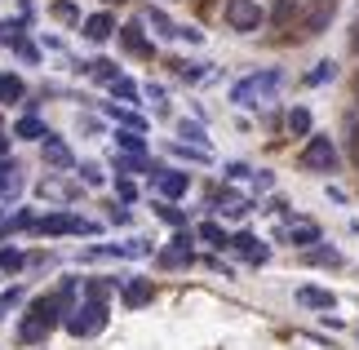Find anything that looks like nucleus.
<instances>
[{"label":"nucleus","instance_id":"1","mask_svg":"<svg viewBox=\"0 0 359 350\" xmlns=\"http://www.w3.org/2000/svg\"><path fill=\"white\" fill-rule=\"evenodd\" d=\"M280 67H271V72H253L236 80V89H231V97H236V107H271L275 89H280Z\"/></svg>","mask_w":359,"mask_h":350},{"label":"nucleus","instance_id":"2","mask_svg":"<svg viewBox=\"0 0 359 350\" xmlns=\"http://www.w3.org/2000/svg\"><path fill=\"white\" fill-rule=\"evenodd\" d=\"M102 324H107V302H89V306H80V311L67 315V332H72V337L102 332Z\"/></svg>","mask_w":359,"mask_h":350},{"label":"nucleus","instance_id":"3","mask_svg":"<svg viewBox=\"0 0 359 350\" xmlns=\"http://www.w3.org/2000/svg\"><path fill=\"white\" fill-rule=\"evenodd\" d=\"M302 160H306V169H315V173H333V169H337V147H333V137H311L306 151H302Z\"/></svg>","mask_w":359,"mask_h":350},{"label":"nucleus","instance_id":"4","mask_svg":"<svg viewBox=\"0 0 359 350\" xmlns=\"http://www.w3.org/2000/svg\"><path fill=\"white\" fill-rule=\"evenodd\" d=\"M226 22L236 27V32H257V27H262V9L253 5V0H231V5H226Z\"/></svg>","mask_w":359,"mask_h":350},{"label":"nucleus","instance_id":"5","mask_svg":"<svg viewBox=\"0 0 359 350\" xmlns=\"http://www.w3.org/2000/svg\"><path fill=\"white\" fill-rule=\"evenodd\" d=\"M231 248H236L244 262H253V266L266 262V244H262L257 235H231Z\"/></svg>","mask_w":359,"mask_h":350},{"label":"nucleus","instance_id":"6","mask_svg":"<svg viewBox=\"0 0 359 350\" xmlns=\"http://www.w3.org/2000/svg\"><path fill=\"white\" fill-rule=\"evenodd\" d=\"M120 40H124V49H129V53H137V58H151V40L142 36V22L120 27Z\"/></svg>","mask_w":359,"mask_h":350},{"label":"nucleus","instance_id":"7","mask_svg":"<svg viewBox=\"0 0 359 350\" xmlns=\"http://www.w3.org/2000/svg\"><path fill=\"white\" fill-rule=\"evenodd\" d=\"M297 302L306 306V311H333L337 306V297L328 288H297Z\"/></svg>","mask_w":359,"mask_h":350},{"label":"nucleus","instance_id":"8","mask_svg":"<svg viewBox=\"0 0 359 350\" xmlns=\"http://www.w3.org/2000/svg\"><path fill=\"white\" fill-rule=\"evenodd\" d=\"M18 191H22V173H18V164L0 160V200H13Z\"/></svg>","mask_w":359,"mask_h":350},{"label":"nucleus","instance_id":"9","mask_svg":"<svg viewBox=\"0 0 359 350\" xmlns=\"http://www.w3.org/2000/svg\"><path fill=\"white\" fill-rule=\"evenodd\" d=\"M156 187H160V195H169V200H177V195L187 191V173H177V169H164V173H156Z\"/></svg>","mask_w":359,"mask_h":350},{"label":"nucleus","instance_id":"10","mask_svg":"<svg viewBox=\"0 0 359 350\" xmlns=\"http://www.w3.org/2000/svg\"><path fill=\"white\" fill-rule=\"evenodd\" d=\"M111 32H116L111 13H93V18H85V36L89 40H111Z\"/></svg>","mask_w":359,"mask_h":350},{"label":"nucleus","instance_id":"11","mask_svg":"<svg viewBox=\"0 0 359 350\" xmlns=\"http://www.w3.org/2000/svg\"><path fill=\"white\" fill-rule=\"evenodd\" d=\"M45 160L49 164H62V169H72V151H67V142H58V137H45Z\"/></svg>","mask_w":359,"mask_h":350},{"label":"nucleus","instance_id":"12","mask_svg":"<svg viewBox=\"0 0 359 350\" xmlns=\"http://www.w3.org/2000/svg\"><path fill=\"white\" fill-rule=\"evenodd\" d=\"M151 302V284L147 279H129L124 284V306H147Z\"/></svg>","mask_w":359,"mask_h":350},{"label":"nucleus","instance_id":"13","mask_svg":"<svg viewBox=\"0 0 359 350\" xmlns=\"http://www.w3.org/2000/svg\"><path fill=\"white\" fill-rule=\"evenodd\" d=\"M191 257H196V253H191V235H177V240H173V248L164 253V262H169V266H187Z\"/></svg>","mask_w":359,"mask_h":350},{"label":"nucleus","instance_id":"14","mask_svg":"<svg viewBox=\"0 0 359 350\" xmlns=\"http://www.w3.org/2000/svg\"><path fill=\"white\" fill-rule=\"evenodd\" d=\"M22 93H27V89H22V80H18V76H9V72L0 76V102H9V107H13V102H22Z\"/></svg>","mask_w":359,"mask_h":350},{"label":"nucleus","instance_id":"15","mask_svg":"<svg viewBox=\"0 0 359 350\" xmlns=\"http://www.w3.org/2000/svg\"><path fill=\"white\" fill-rule=\"evenodd\" d=\"M288 240L293 244H315L320 240V227H315V222H293V227H288Z\"/></svg>","mask_w":359,"mask_h":350},{"label":"nucleus","instance_id":"16","mask_svg":"<svg viewBox=\"0 0 359 350\" xmlns=\"http://www.w3.org/2000/svg\"><path fill=\"white\" fill-rule=\"evenodd\" d=\"M288 133H293V137H306L311 133V111L306 107H293V111H288Z\"/></svg>","mask_w":359,"mask_h":350},{"label":"nucleus","instance_id":"17","mask_svg":"<svg viewBox=\"0 0 359 350\" xmlns=\"http://www.w3.org/2000/svg\"><path fill=\"white\" fill-rule=\"evenodd\" d=\"M328 18H333V0H320V5H315V13L306 18V27H311V36H320L324 27H328Z\"/></svg>","mask_w":359,"mask_h":350},{"label":"nucleus","instance_id":"18","mask_svg":"<svg viewBox=\"0 0 359 350\" xmlns=\"http://www.w3.org/2000/svg\"><path fill=\"white\" fill-rule=\"evenodd\" d=\"M200 240H204V244H213V248H231L226 231L217 227V222H200Z\"/></svg>","mask_w":359,"mask_h":350},{"label":"nucleus","instance_id":"19","mask_svg":"<svg viewBox=\"0 0 359 350\" xmlns=\"http://www.w3.org/2000/svg\"><path fill=\"white\" fill-rule=\"evenodd\" d=\"M13 133H18V137H49V133H45V120H40V116H22Z\"/></svg>","mask_w":359,"mask_h":350},{"label":"nucleus","instance_id":"20","mask_svg":"<svg viewBox=\"0 0 359 350\" xmlns=\"http://www.w3.org/2000/svg\"><path fill=\"white\" fill-rule=\"evenodd\" d=\"M333 76H337V62H320L315 72H306V85H328Z\"/></svg>","mask_w":359,"mask_h":350},{"label":"nucleus","instance_id":"21","mask_svg":"<svg viewBox=\"0 0 359 350\" xmlns=\"http://www.w3.org/2000/svg\"><path fill=\"white\" fill-rule=\"evenodd\" d=\"M177 133H182L191 147H204V129H200V120H182V124H177Z\"/></svg>","mask_w":359,"mask_h":350},{"label":"nucleus","instance_id":"22","mask_svg":"<svg viewBox=\"0 0 359 350\" xmlns=\"http://www.w3.org/2000/svg\"><path fill=\"white\" fill-rule=\"evenodd\" d=\"M22 248H0V271H22Z\"/></svg>","mask_w":359,"mask_h":350},{"label":"nucleus","instance_id":"23","mask_svg":"<svg viewBox=\"0 0 359 350\" xmlns=\"http://www.w3.org/2000/svg\"><path fill=\"white\" fill-rule=\"evenodd\" d=\"M147 22H151V27H156V32H160V36H169V40L177 36V32H173V22H169V18H164V13H160V9H147Z\"/></svg>","mask_w":359,"mask_h":350},{"label":"nucleus","instance_id":"24","mask_svg":"<svg viewBox=\"0 0 359 350\" xmlns=\"http://www.w3.org/2000/svg\"><path fill=\"white\" fill-rule=\"evenodd\" d=\"M93 80H102V85H116V80H120L116 62H93Z\"/></svg>","mask_w":359,"mask_h":350},{"label":"nucleus","instance_id":"25","mask_svg":"<svg viewBox=\"0 0 359 350\" xmlns=\"http://www.w3.org/2000/svg\"><path fill=\"white\" fill-rule=\"evenodd\" d=\"M53 18H58V22H76L80 13H76V5H72V0H53Z\"/></svg>","mask_w":359,"mask_h":350},{"label":"nucleus","instance_id":"26","mask_svg":"<svg viewBox=\"0 0 359 350\" xmlns=\"http://www.w3.org/2000/svg\"><path fill=\"white\" fill-rule=\"evenodd\" d=\"M111 93H116V97H133V102H137V93H142V89H137V85H133L129 76H120L116 85H111Z\"/></svg>","mask_w":359,"mask_h":350},{"label":"nucleus","instance_id":"27","mask_svg":"<svg viewBox=\"0 0 359 350\" xmlns=\"http://www.w3.org/2000/svg\"><path fill=\"white\" fill-rule=\"evenodd\" d=\"M160 222H169V227H182V208H173V204H160Z\"/></svg>","mask_w":359,"mask_h":350},{"label":"nucleus","instance_id":"28","mask_svg":"<svg viewBox=\"0 0 359 350\" xmlns=\"http://www.w3.org/2000/svg\"><path fill=\"white\" fill-rule=\"evenodd\" d=\"M13 49H18V58H27V62H36V58H40V49L32 45V40H13Z\"/></svg>","mask_w":359,"mask_h":350},{"label":"nucleus","instance_id":"29","mask_svg":"<svg viewBox=\"0 0 359 350\" xmlns=\"http://www.w3.org/2000/svg\"><path fill=\"white\" fill-rule=\"evenodd\" d=\"M306 257H311V262H324V266H333V262H337V253H333V248H311Z\"/></svg>","mask_w":359,"mask_h":350},{"label":"nucleus","instance_id":"30","mask_svg":"<svg viewBox=\"0 0 359 350\" xmlns=\"http://www.w3.org/2000/svg\"><path fill=\"white\" fill-rule=\"evenodd\" d=\"M226 177L231 182H244V177H253V169H248V164H226Z\"/></svg>","mask_w":359,"mask_h":350},{"label":"nucleus","instance_id":"31","mask_svg":"<svg viewBox=\"0 0 359 350\" xmlns=\"http://www.w3.org/2000/svg\"><path fill=\"white\" fill-rule=\"evenodd\" d=\"M80 173H85V182H102V169H98V164H80Z\"/></svg>","mask_w":359,"mask_h":350},{"label":"nucleus","instance_id":"32","mask_svg":"<svg viewBox=\"0 0 359 350\" xmlns=\"http://www.w3.org/2000/svg\"><path fill=\"white\" fill-rule=\"evenodd\" d=\"M120 200H137V187H133V182H120Z\"/></svg>","mask_w":359,"mask_h":350},{"label":"nucleus","instance_id":"33","mask_svg":"<svg viewBox=\"0 0 359 350\" xmlns=\"http://www.w3.org/2000/svg\"><path fill=\"white\" fill-rule=\"evenodd\" d=\"M5 151H9V137H5V133H0V156H5Z\"/></svg>","mask_w":359,"mask_h":350},{"label":"nucleus","instance_id":"34","mask_svg":"<svg viewBox=\"0 0 359 350\" xmlns=\"http://www.w3.org/2000/svg\"><path fill=\"white\" fill-rule=\"evenodd\" d=\"M107 5H120V0H107Z\"/></svg>","mask_w":359,"mask_h":350}]
</instances>
